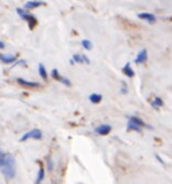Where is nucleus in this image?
<instances>
[{
    "instance_id": "f3484780",
    "label": "nucleus",
    "mask_w": 172,
    "mask_h": 184,
    "mask_svg": "<svg viewBox=\"0 0 172 184\" xmlns=\"http://www.w3.org/2000/svg\"><path fill=\"white\" fill-rule=\"evenodd\" d=\"M39 74H40V77H42L43 79H47V73H46V69H44V66L42 63L39 65Z\"/></svg>"
},
{
    "instance_id": "20e7f679",
    "label": "nucleus",
    "mask_w": 172,
    "mask_h": 184,
    "mask_svg": "<svg viewBox=\"0 0 172 184\" xmlns=\"http://www.w3.org/2000/svg\"><path fill=\"white\" fill-rule=\"evenodd\" d=\"M110 130H112V126L110 125H100L96 128V132L98 134H101V136H106L108 133H110Z\"/></svg>"
},
{
    "instance_id": "a211bd4d",
    "label": "nucleus",
    "mask_w": 172,
    "mask_h": 184,
    "mask_svg": "<svg viewBox=\"0 0 172 184\" xmlns=\"http://www.w3.org/2000/svg\"><path fill=\"white\" fill-rule=\"evenodd\" d=\"M82 46L86 48V50H92V48H93V43L90 42V40H88V39H84L82 40Z\"/></svg>"
},
{
    "instance_id": "4468645a",
    "label": "nucleus",
    "mask_w": 172,
    "mask_h": 184,
    "mask_svg": "<svg viewBox=\"0 0 172 184\" xmlns=\"http://www.w3.org/2000/svg\"><path fill=\"white\" fill-rule=\"evenodd\" d=\"M89 100H90L92 104H98V102H101L102 96H101V94H97V93H93V94H90Z\"/></svg>"
},
{
    "instance_id": "f8f14e48",
    "label": "nucleus",
    "mask_w": 172,
    "mask_h": 184,
    "mask_svg": "<svg viewBox=\"0 0 172 184\" xmlns=\"http://www.w3.org/2000/svg\"><path fill=\"white\" fill-rule=\"evenodd\" d=\"M163 104H164V102H163V100H161V98H159V97L153 98V100L151 101V105H152L155 109H160L163 106Z\"/></svg>"
},
{
    "instance_id": "9d476101",
    "label": "nucleus",
    "mask_w": 172,
    "mask_h": 184,
    "mask_svg": "<svg viewBox=\"0 0 172 184\" xmlns=\"http://www.w3.org/2000/svg\"><path fill=\"white\" fill-rule=\"evenodd\" d=\"M15 59H16L15 55H3V54H0V61H2L3 63H12V62H15Z\"/></svg>"
},
{
    "instance_id": "7ed1b4c3",
    "label": "nucleus",
    "mask_w": 172,
    "mask_h": 184,
    "mask_svg": "<svg viewBox=\"0 0 172 184\" xmlns=\"http://www.w3.org/2000/svg\"><path fill=\"white\" fill-rule=\"evenodd\" d=\"M28 138H35V140H40V138H42V132H40L39 129H32L31 132H28V133L24 134V136L20 138V141H26V140H28Z\"/></svg>"
},
{
    "instance_id": "ddd939ff",
    "label": "nucleus",
    "mask_w": 172,
    "mask_h": 184,
    "mask_svg": "<svg viewBox=\"0 0 172 184\" xmlns=\"http://www.w3.org/2000/svg\"><path fill=\"white\" fill-rule=\"evenodd\" d=\"M122 71H124V74L126 75V77H129V78H132V77L134 75V73H133V69L130 67V65L129 63H126L125 66H124V69H122Z\"/></svg>"
},
{
    "instance_id": "9b49d317",
    "label": "nucleus",
    "mask_w": 172,
    "mask_h": 184,
    "mask_svg": "<svg viewBox=\"0 0 172 184\" xmlns=\"http://www.w3.org/2000/svg\"><path fill=\"white\" fill-rule=\"evenodd\" d=\"M40 6H43V2H27L24 8L26 10H32V8H38Z\"/></svg>"
},
{
    "instance_id": "aec40b11",
    "label": "nucleus",
    "mask_w": 172,
    "mask_h": 184,
    "mask_svg": "<svg viewBox=\"0 0 172 184\" xmlns=\"http://www.w3.org/2000/svg\"><path fill=\"white\" fill-rule=\"evenodd\" d=\"M4 157H6V153H3L2 150H0V167H2L3 161H4Z\"/></svg>"
},
{
    "instance_id": "0eeeda50",
    "label": "nucleus",
    "mask_w": 172,
    "mask_h": 184,
    "mask_svg": "<svg viewBox=\"0 0 172 184\" xmlns=\"http://www.w3.org/2000/svg\"><path fill=\"white\" fill-rule=\"evenodd\" d=\"M16 81H18V82L22 85V86H27V88H38L39 86L38 82H30V81H26V79H23V78H18Z\"/></svg>"
},
{
    "instance_id": "dca6fc26",
    "label": "nucleus",
    "mask_w": 172,
    "mask_h": 184,
    "mask_svg": "<svg viewBox=\"0 0 172 184\" xmlns=\"http://www.w3.org/2000/svg\"><path fill=\"white\" fill-rule=\"evenodd\" d=\"M128 130H134V132H141V128L140 126H137L136 124H133V122H128Z\"/></svg>"
},
{
    "instance_id": "f03ea898",
    "label": "nucleus",
    "mask_w": 172,
    "mask_h": 184,
    "mask_svg": "<svg viewBox=\"0 0 172 184\" xmlns=\"http://www.w3.org/2000/svg\"><path fill=\"white\" fill-rule=\"evenodd\" d=\"M16 12H18V15H19V16H22V18H23L24 20H27V22H28V27H30L31 30L36 26V19H35V16H32V15H30V14H27V12L24 11V10H22V8H18V10H16Z\"/></svg>"
},
{
    "instance_id": "6e6552de",
    "label": "nucleus",
    "mask_w": 172,
    "mask_h": 184,
    "mask_svg": "<svg viewBox=\"0 0 172 184\" xmlns=\"http://www.w3.org/2000/svg\"><path fill=\"white\" fill-rule=\"evenodd\" d=\"M78 62V63H90V61H89V58L86 55H79V54H77V55H74L73 56V62Z\"/></svg>"
},
{
    "instance_id": "2eb2a0df",
    "label": "nucleus",
    "mask_w": 172,
    "mask_h": 184,
    "mask_svg": "<svg viewBox=\"0 0 172 184\" xmlns=\"http://www.w3.org/2000/svg\"><path fill=\"white\" fill-rule=\"evenodd\" d=\"M43 177H44V168H43V167H40V168H39V172H38V177H36L35 184H40V183H42Z\"/></svg>"
},
{
    "instance_id": "1a4fd4ad",
    "label": "nucleus",
    "mask_w": 172,
    "mask_h": 184,
    "mask_svg": "<svg viewBox=\"0 0 172 184\" xmlns=\"http://www.w3.org/2000/svg\"><path fill=\"white\" fill-rule=\"evenodd\" d=\"M129 121L133 122V124H136L137 126H140V128H141V126H145V128H151V126L147 125L143 120H140V118H137V117H134V116H130V117H129Z\"/></svg>"
},
{
    "instance_id": "f257e3e1",
    "label": "nucleus",
    "mask_w": 172,
    "mask_h": 184,
    "mask_svg": "<svg viewBox=\"0 0 172 184\" xmlns=\"http://www.w3.org/2000/svg\"><path fill=\"white\" fill-rule=\"evenodd\" d=\"M0 168H2V172L7 179L14 177L15 173H16V163H15L14 156H11V155H6L4 161H3V164H2Z\"/></svg>"
},
{
    "instance_id": "423d86ee",
    "label": "nucleus",
    "mask_w": 172,
    "mask_h": 184,
    "mask_svg": "<svg viewBox=\"0 0 172 184\" xmlns=\"http://www.w3.org/2000/svg\"><path fill=\"white\" fill-rule=\"evenodd\" d=\"M147 59H148V52H147V50H141L136 58V63H138V65L144 63V62H147Z\"/></svg>"
},
{
    "instance_id": "6ab92c4d",
    "label": "nucleus",
    "mask_w": 172,
    "mask_h": 184,
    "mask_svg": "<svg viewBox=\"0 0 172 184\" xmlns=\"http://www.w3.org/2000/svg\"><path fill=\"white\" fill-rule=\"evenodd\" d=\"M51 75H52V78L57 79V81H59L61 79V75H59V71L57 70V69H54V70L51 71Z\"/></svg>"
},
{
    "instance_id": "39448f33",
    "label": "nucleus",
    "mask_w": 172,
    "mask_h": 184,
    "mask_svg": "<svg viewBox=\"0 0 172 184\" xmlns=\"http://www.w3.org/2000/svg\"><path fill=\"white\" fill-rule=\"evenodd\" d=\"M137 16H138L140 19H143V20H147V22H149V23H155V22H156V16H155L153 14L143 12V14H138Z\"/></svg>"
},
{
    "instance_id": "4be33fe9",
    "label": "nucleus",
    "mask_w": 172,
    "mask_h": 184,
    "mask_svg": "<svg viewBox=\"0 0 172 184\" xmlns=\"http://www.w3.org/2000/svg\"><path fill=\"white\" fill-rule=\"evenodd\" d=\"M0 48H4V43L2 42V40H0Z\"/></svg>"
},
{
    "instance_id": "412c9836",
    "label": "nucleus",
    "mask_w": 172,
    "mask_h": 184,
    "mask_svg": "<svg viewBox=\"0 0 172 184\" xmlns=\"http://www.w3.org/2000/svg\"><path fill=\"white\" fill-rule=\"evenodd\" d=\"M48 169H52V161L48 160Z\"/></svg>"
}]
</instances>
